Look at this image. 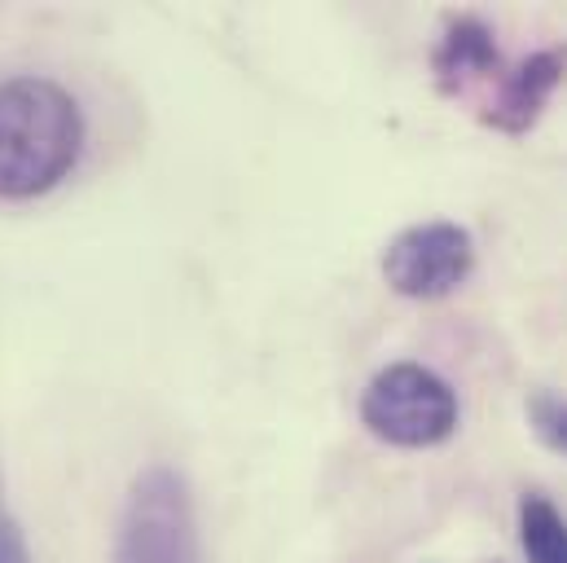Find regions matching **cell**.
<instances>
[{"mask_svg":"<svg viewBox=\"0 0 567 563\" xmlns=\"http://www.w3.org/2000/svg\"><path fill=\"white\" fill-rule=\"evenodd\" d=\"M361 419L388 444L426 449L457 431V397L435 370L401 361L370 379L361 397Z\"/></svg>","mask_w":567,"mask_h":563,"instance_id":"3","label":"cell"},{"mask_svg":"<svg viewBox=\"0 0 567 563\" xmlns=\"http://www.w3.org/2000/svg\"><path fill=\"white\" fill-rule=\"evenodd\" d=\"M84 120L53 80L18 75L0 84V198L53 190L80 158Z\"/></svg>","mask_w":567,"mask_h":563,"instance_id":"1","label":"cell"},{"mask_svg":"<svg viewBox=\"0 0 567 563\" xmlns=\"http://www.w3.org/2000/svg\"><path fill=\"white\" fill-rule=\"evenodd\" d=\"M475 265V243L462 225H414L383 252V278L405 299H440L457 290Z\"/></svg>","mask_w":567,"mask_h":563,"instance_id":"4","label":"cell"},{"mask_svg":"<svg viewBox=\"0 0 567 563\" xmlns=\"http://www.w3.org/2000/svg\"><path fill=\"white\" fill-rule=\"evenodd\" d=\"M567 75V44L542 49L533 58H524L511 75H502L497 98L484 111V124L502 129V133H528L537 124V115L546 111L550 93L564 84Z\"/></svg>","mask_w":567,"mask_h":563,"instance_id":"5","label":"cell"},{"mask_svg":"<svg viewBox=\"0 0 567 563\" xmlns=\"http://www.w3.org/2000/svg\"><path fill=\"white\" fill-rule=\"evenodd\" d=\"M519 546L528 563H567V520L550 498H519Z\"/></svg>","mask_w":567,"mask_h":563,"instance_id":"7","label":"cell"},{"mask_svg":"<svg viewBox=\"0 0 567 563\" xmlns=\"http://www.w3.org/2000/svg\"><path fill=\"white\" fill-rule=\"evenodd\" d=\"M0 563H31L27 542H22V533H18L13 520H0Z\"/></svg>","mask_w":567,"mask_h":563,"instance_id":"9","label":"cell"},{"mask_svg":"<svg viewBox=\"0 0 567 563\" xmlns=\"http://www.w3.org/2000/svg\"><path fill=\"white\" fill-rule=\"evenodd\" d=\"M528 419H533V431H537L555 453L567 458V401L564 397L537 392V397L528 401Z\"/></svg>","mask_w":567,"mask_h":563,"instance_id":"8","label":"cell"},{"mask_svg":"<svg viewBox=\"0 0 567 563\" xmlns=\"http://www.w3.org/2000/svg\"><path fill=\"white\" fill-rule=\"evenodd\" d=\"M115 563H203L194 498L181 471L150 467L137 475L124 506Z\"/></svg>","mask_w":567,"mask_h":563,"instance_id":"2","label":"cell"},{"mask_svg":"<svg viewBox=\"0 0 567 563\" xmlns=\"http://www.w3.org/2000/svg\"><path fill=\"white\" fill-rule=\"evenodd\" d=\"M435 84L440 93H462L471 80L493 75L497 71V49H493V31L480 18H457L449 27V35L435 49Z\"/></svg>","mask_w":567,"mask_h":563,"instance_id":"6","label":"cell"}]
</instances>
